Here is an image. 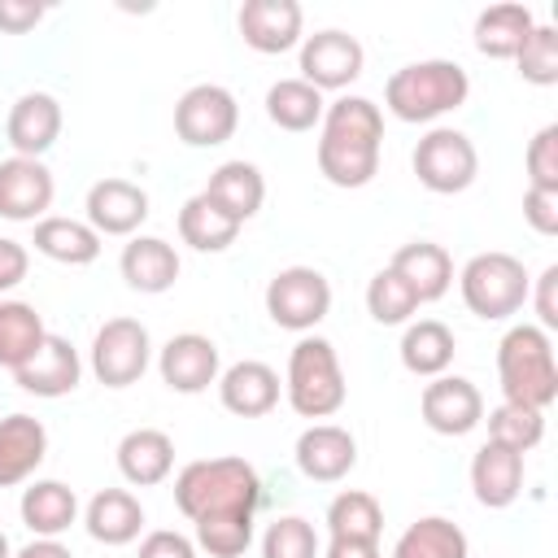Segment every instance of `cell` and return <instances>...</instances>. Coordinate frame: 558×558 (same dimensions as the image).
<instances>
[{
	"label": "cell",
	"mask_w": 558,
	"mask_h": 558,
	"mask_svg": "<svg viewBox=\"0 0 558 558\" xmlns=\"http://www.w3.org/2000/svg\"><path fill=\"white\" fill-rule=\"evenodd\" d=\"M122 279L135 292H166L179 279V253H174V244H166L157 235H135L122 248Z\"/></svg>",
	"instance_id": "26"
},
{
	"label": "cell",
	"mask_w": 558,
	"mask_h": 558,
	"mask_svg": "<svg viewBox=\"0 0 558 558\" xmlns=\"http://www.w3.org/2000/svg\"><path fill=\"white\" fill-rule=\"evenodd\" d=\"M78 375H83V362H78V349L65 336H44L35 357L13 371L17 388H26L35 397H65V392H74Z\"/></svg>",
	"instance_id": "16"
},
{
	"label": "cell",
	"mask_w": 558,
	"mask_h": 558,
	"mask_svg": "<svg viewBox=\"0 0 558 558\" xmlns=\"http://www.w3.org/2000/svg\"><path fill=\"white\" fill-rule=\"evenodd\" d=\"M392 558H466V532L440 514H427L397 536Z\"/></svg>",
	"instance_id": "34"
},
{
	"label": "cell",
	"mask_w": 558,
	"mask_h": 558,
	"mask_svg": "<svg viewBox=\"0 0 558 558\" xmlns=\"http://www.w3.org/2000/svg\"><path fill=\"white\" fill-rule=\"evenodd\" d=\"M39 17H44V4H35V0H0V31H9V35L31 31Z\"/></svg>",
	"instance_id": "45"
},
{
	"label": "cell",
	"mask_w": 558,
	"mask_h": 558,
	"mask_svg": "<svg viewBox=\"0 0 558 558\" xmlns=\"http://www.w3.org/2000/svg\"><path fill=\"white\" fill-rule=\"evenodd\" d=\"M471 92V78L458 61H414V65H401L388 87H384V105L401 118V122H432L449 109H458Z\"/></svg>",
	"instance_id": "4"
},
{
	"label": "cell",
	"mask_w": 558,
	"mask_h": 558,
	"mask_svg": "<svg viewBox=\"0 0 558 558\" xmlns=\"http://www.w3.org/2000/svg\"><path fill=\"white\" fill-rule=\"evenodd\" d=\"M218 397H222V405H227L231 414H240V418H262V414H270V410L279 405V375H275L266 362L244 357V362H235V366L222 371Z\"/></svg>",
	"instance_id": "19"
},
{
	"label": "cell",
	"mask_w": 558,
	"mask_h": 558,
	"mask_svg": "<svg viewBox=\"0 0 558 558\" xmlns=\"http://www.w3.org/2000/svg\"><path fill=\"white\" fill-rule=\"evenodd\" d=\"M366 310H371L375 323L397 327V323H405V318L418 310V296H414L410 283L388 266V270H379V275L366 283Z\"/></svg>",
	"instance_id": "38"
},
{
	"label": "cell",
	"mask_w": 558,
	"mask_h": 558,
	"mask_svg": "<svg viewBox=\"0 0 558 558\" xmlns=\"http://www.w3.org/2000/svg\"><path fill=\"white\" fill-rule=\"evenodd\" d=\"M327 527L340 541H379V532H384V506L371 493L349 488V493H340L327 506Z\"/></svg>",
	"instance_id": "36"
},
{
	"label": "cell",
	"mask_w": 558,
	"mask_h": 558,
	"mask_svg": "<svg viewBox=\"0 0 558 558\" xmlns=\"http://www.w3.org/2000/svg\"><path fill=\"white\" fill-rule=\"evenodd\" d=\"M262 501V480L244 458H201L174 480V506L196 523L209 514H253Z\"/></svg>",
	"instance_id": "2"
},
{
	"label": "cell",
	"mask_w": 558,
	"mask_h": 558,
	"mask_svg": "<svg viewBox=\"0 0 558 558\" xmlns=\"http://www.w3.org/2000/svg\"><path fill=\"white\" fill-rule=\"evenodd\" d=\"M327 558H379V545L375 541H340V536H331Z\"/></svg>",
	"instance_id": "48"
},
{
	"label": "cell",
	"mask_w": 558,
	"mask_h": 558,
	"mask_svg": "<svg viewBox=\"0 0 558 558\" xmlns=\"http://www.w3.org/2000/svg\"><path fill=\"white\" fill-rule=\"evenodd\" d=\"M523 218L532 222V231H541V235H558V192L527 187V192H523Z\"/></svg>",
	"instance_id": "43"
},
{
	"label": "cell",
	"mask_w": 558,
	"mask_h": 558,
	"mask_svg": "<svg viewBox=\"0 0 558 558\" xmlns=\"http://www.w3.org/2000/svg\"><path fill=\"white\" fill-rule=\"evenodd\" d=\"M26 270H31L26 248H22L17 240H0V292L17 288V283L26 279Z\"/></svg>",
	"instance_id": "46"
},
{
	"label": "cell",
	"mask_w": 558,
	"mask_h": 558,
	"mask_svg": "<svg viewBox=\"0 0 558 558\" xmlns=\"http://www.w3.org/2000/svg\"><path fill=\"white\" fill-rule=\"evenodd\" d=\"M153 344L140 318H109L92 340V371L105 388H126L148 371Z\"/></svg>",
	"instance_id": "10"
},
{
	"label": "cell",
	"mask_w": 558,
	"mask_h": 558,
	"mask_svg": "<svg viewBox=\"0 0 558 558\" xmlns=\"http://www.w3.org/2000/svg\"><path fill=\"white\" fill-rule=\"evenodd\" d=\"M48 453V432L31 414H9L0 418V488H13L39 471Z\"/></svg>",
	"instance_id": "20"
},
{
	"label": "cell",
	"mask_w": 558,
	"mask_h": 558,
	"mask_svg": "<svg viewBox=\"0 0 558 558\" xmlns=\"http://www.w3.org/2000/svg\"><path fill=\"white\" fill-rule=\"evenodd\" d=\"M179 235H183V244H192L196 253H222V248L235 244L240 222L227 218L205 192H196V196L179 209Z\"/></svg>",
	"instance_id": "31"
},
{
	"label": "cell",
	"mask_w": 558,
	"mask_h": 558,
	"mask_svg": "<svg viewBox=\"0 0 558 558\" xmlns=\"http://www.w3.org/2000/svg\"><path fill=\"white\" fill-rule=\"evenodd\" d=\"M423 423L440 436H466L480 418H484V397L471 379L462 375H436L427 388H423Z\"/></svg>",
	"instance_id": "11"
},
{
	"label": "cell",
	"mask_w": 558,
	"mask_h": 558,
	"mask_svg": "<svg viewBox=\"0 0 558 558\" xmlns=\"http://www.w3.org/2000/svg\"><path fill=\"white\" fill-rule=\"evenodd\" d=\"M148 218V192L131 179H100L87 192V227L96 235H131Z\"/></svg>",
	"instance_id": "14"
},
{
	"label": "cell",
	"mask_w": 558,
	"mask_h": 558,
	"mask_svg": "<svg viewBox=\"0 0 558 558\" xmlns=\"http://www.w3.org/2000/svg\"><path fill=\"white\" fill-rule=\"evenodd\" d=\"M174 466V440L157 427H135L118 440V471L135 488H153Z\"/></svg>",
	"instance_id": "23"
},
{
	"label": "cell",
	"mask_w": 558,
	"mask_h": 558,
	"mask_svg": "<svg viewBox=\"0 0 558 558\" xmlns=\"http://www.w3.org/2000/svg\"><path fill=\"white\" fill-rule=\"evenodd\" d=\"M35 248L61 266H87L100 257V235L78 218H39L35 222Z\"/></svg>",
	"instance_id": "30"
},
{
	"label": "cell",
	"mask_w": 558,
	"mask_h": 558,
	"mask_svg": "<svg viewBox=\"0 0 558 558\" xmlns=\"http://www.w3.org/2000/svg\"><path fill=\"white\" fill-rule=\"evenodd\" d=\"M353 462H357V440L336 423H314L296 436V466L318 484L344 480Z\"/></svg>",
	"instance_id": "17"
},
{
	"label": "cell",
	"mask_w": 558,
	"mask_h": 558,
	"mask_svg": "<svg viewBox=\"0 0 558 558\" xmlns=\"http://www.w3.org/2000/svg\"><path fill=\"white\" fill-rule=\"evenodd\" d=\"M532 9L527 4H493L475 17V48L484 57H497V61H510L519 52V44L532 35Z\"/></svg>",
	"instance_id": "29"
},
{
	"label": "cell",
	"mask_w": 558,
	"mask_h": 558,
	"mask_svg": "<svg viewBox=\"0 0 558 558\" xmlns=\"http://www.w3.org/2000/svg\"><path fill=\"white\" fill-rule=\"evenodd\" d=\"M240 35L257 52H288L301 39V4L296 0H244Z\"/></svg>",
	"instance_id": "18"
},
{
	"label": "cell",
	"mask_w": 558,
	"mask_h": 558,
	"mask_svg": "<svg viewBox=\"0 0 558 558\" xmlns=\"http://www.w3.org/2000/svg\"><path fill=\"white\" fill-rule=\"evenodd\" d=\"M379 140L384 113L366 96H344L323 109V140H318V170L336 187H362L379 170Z\"/></svg>",
	"instance_id": "1"
},
{
	"label": "cell",
	"mask_w": 558,
	"mask_h": 558,
	"mask_svg": "<svg viewBox=\"0 0 558 558\" xmlns=\"http://www.w3.org/2000/svg\"><path fill=\"white\" fill-rule=\"evenodd\" d=\"M331 310V283L314 266H288L266 283V314L288 331H310Z\"/></svg>",
	"instance_id": "7"
},
{
	"label": "cell",
	"mask_w": 558,
	"mask_h": 558,
	"mask_svg": "<svg viewBox=\"0 0 558 558\" xmlns=\"http://www.w3.org/2000/svg\"><path fill=\"white\" fill-rule=\"evenodd\" d=\"M527 187H545V192H558V126H541L527 144Z\"/></svg>",
	"instance_id": "42"
},
{
	"label": "cell",
	"mask_w": 558,
	"mask_h": 558,
	"mask_svg": "<svg viewBox=\"0 0 558 558\" xmlns=\"http://www.w3.org/2000/svg\"><path fill=\"white\" fill-rule=\"evenodd\" d=\"M140 558H196V545L183 532L161 527V532H148L140 541Z\"/></svg>",
	"instance_id": "44"
},
{
	"label": "cell",
	"mask_w": 558,
	"mask_h": 558,
	"mask_svg": "<svg viewBox=\"0 0 558 558\" xmlns=\"http://www.w3.org/2000/svg\"><path fill=\"white\" fill-rule=\"evenodd\" d=\"M514 61H519V74L527 83H536V87L558 83V31L554 26H532V35L519 44Z\"/></svg>",
	"instance_id": "40"
},
{
	"label": "cell",
	"mask_w": 558,
	"mask_h": 558,
	"mask_svg": "<svg viewBox=\"0 0 558 558\" xmlns=\"http://www.w3.org/2000/svg\"><path fill=\"white\" fill-rule=\"evenodd\" d=\"M497 379L510 405H527L545 414L558 397V362L549 336L532 323L510 327L497 344Z\"/></svg>",
	"instance_id": "3"
},
{
	"label": "cell",
	"mask_w": 558,
	"mask_h": 558,
	"mask_svg": "<svg viewBox=\"0 0 558 558\" xmlns=\"http://www.w3.org/2000/svg\"><path fill=\"white\" fill-rule=\"evenodd\" d=\"M205 196H209L227 218H235V222L244 227V222L262 209V201H266V179H262V170H257L253 161H222V166L209 174Z\"/></svg>",
	"instance_id": "24"
},
{
	"label": "cell",
	"mask_w": 558,
	"mask_h": 558,
	"mask_svg": "<svg viewBox=\"0 0 558 558\" xmlns=\"http://www.w3.org/2000/svg\"><path fill=\"white\" fill-rule=\"evenodd\" d=\"M262 558H318L314 523L301 514H283L262 536Z\"/></svg>",
	"instance_id": "41"
},
{
	"label": "cell",
	"mask_w": 558,
	"mask_h": 558,
	"mask_svg": "<svg viewBox=\"0 0 558 558\" xmlns=\"http://www.w3.org/2000/svg\"><path fill=\"white\" fill-rule=\"evenodd\" d=\"M558 266H545V275L536 279V314H541V331H554L558 327Z\"/></svg>",
	"instance_id": "47"
},
{
	"label": "cell",
	"mask_w": 558,
	"mask_h": 558,
	"mask_svg": "<svg viewBox=\"0 0 558 558\" xmlns=\"http://www.w3.org/2000/svg\"><path fill=\"white\" fill-rule=\"evenodd\" d=\"M44 318L35 314V305L26 301H0V366L17 371L35 357V349L44 344Z\"/></svg>",
	"instance_id": "33"
},
{
	"label": "cell",
	"mask_w": 558,
	"mask_h": 558,
	"mask_svg": "<svg viewBox=\"0 0 558 558\" xmlns=\"http://www.w3.org/2000/svg\"><path fill=\"white\" fill-rule=\"evenodd\" d=\"M196 545L209 558H240L253 545V514H209V519H196Z\"/></svg>",
	"instance_id": "39"
},
{
	"label": "cell",
	"mask_w": 558,
	"mask_h": 558,
	"mask_svg": "<svg viewBox=\"0 0 558 558\" xmlns=\"http://www.w3.org/2000/svg\"><path fill=\"white\" fill-rule=\"evenodd\" d=\"M0 558H13V549H9V536L0 532Z\"/></svg>",
	"instance_id": "50"
},
{
	"label": "cell",
	"mask_w": 558,
	"mask_h": 558,
	"mask_svg": "<svg viewBox=\"0 0 558 558\" xmlns=\"http://www.w3.org/2000/svg\"><path fill=\"white\" fill-rule=\"evenodd\" d=\"M449 362H453V331L445 323L423 318V323L405 327V336H401V366L410 375L436 379V375H445Z\"/></svg>",
	"instance_id": "32"
},
{
	"label": "cell",
	"mask_w": 558,
	"mask_h": 558,
	"mask_svg": "<svg viewBox=\"0 0 558 558\" xmlns=\"http://www.w3.org/2000/svg\"><path fill=\"white\" fill-rule=\"evenodd\" d=\"M61 135V105L48 92H26L9 109V144L17 157H44Z\"/></svg>",
	"instance_id": "21"
},
{
	"label": "cell",
	"mask_w": 558,
	"mask_h": 558,
	"mask_svg": "<svg viewBox=\"0 0 558 558\" xmlns=\"http://www.w3.org/2000/svg\"><path fill=\"white\" fill-rule=\"evenodd\" d=\"M392 270L410 283V292L418 296V305H423V301H440V296L449 292V283H453V262H449V253H445L440 244H432V240L401 244L397 257H392Z\"/></svg>",
	"instance_id": "25"
},
{
	"label": "cell",
	"mask_w": 558,
	"mask_h": 558,
	"mask_svg": "<svg viewBox=\"0 0 558 558\" xmlns=\"http://www.w3.org/2000/svg\"><path fill=\"white\" fill-rule=\"evenodd\" d=\"M235 122H240V105L218 83H196L174 105V131L192 148H218V144H227L235 135Z\"/></svg>",
	"instance_id": "9"
},
{
	"label": "cell",
	"mask_w": 558,
	"mask_h": 558,
	"mask_svg": "<svg viewBox=\"0 0 558 558\" xmlns=\"http://www.w3.org/2000/svg\"><path fill=\"white\" fill-rule=\"evenodd\" d=\"M362 74V44L344 31H318L301 44V78L318 92L349 87Z\"/></svg>",
	"instance_id": "12"
},
{
	"label": "cell",
	"mask_w": 558,
	"mask_h": 558,
	"mask_svg": "<svg viewBox=\"0 0 558 558\" xmlns=\"http://www.w3.org/2000/svg\"><path fill=\"white\" fill-rule=\"evenodd\" d=\"M541 436H545V414H541V410L501 401V405L488 414V440H493V445H506V449H514V453H527V449L541 445Z\"/></svg>",
	"instance_id": "37"
},
{
	"label": "cell",
	"mask_w": 558,
	"mask_h": 558,
	"mask_svg": "<svg viewBox=\"0 0 558 558\" xmlns=\"http://www.w3.org/2000/svg\"><path fill=\"white\" fill-rule=\"evenodd\" d=\"M161 379L174 388V392H205L214 379H218V344L201 331H183V336H170L161 357Z\"/></svg>",
	"instance_id": "15"
},
{
	"label": "cell",
	"mask_w": 558,
	"mask_h": 558,
	"mask_svg": "<svg viewBox=\"0 0 558 558\" xmlns=\"http://www.w3.org/2000/svg\"><path fill=\"white\" fill-rule=\"evenodd\" d=\"M288 401L301 418H327L344 405V371L331 340L305 336L288 357Z\"/></svg>",
	"instance_id": "5"
},
{
	"label": "cell",
	"mask_w": 558,
	"mask_h": 558,
	"mask_svg": "<svg viewBox=\"0 0 558 558\" xmlns=\"http://www.w3.org/2000/svg\"><path fill=\"white\" fill-rule=\"evenodd\" d=\"M471 488H475L480 506L506 510L523 488V453L493 445V440L480 445V453L471 458Z\"/></svg>",
	"instance_id": "22"
},
{
	"label": "cell",
	"mask_w": 558,
	"mask_h": 558,
	"mask_svg": "<svg viewBox=\"0 0 558 558\" xmlns=\"http://www.w3.org/2000/svg\"><path fill=\"white\" fill-rule=\"evenodd\" d=\"M323 92L310 87L305 78H279L270 92H266V113L275 126L283 131H310L318 118H323Z\"/></svg>",
	"instance_id": "35"
},
{
	"label": "cell",
	"mask_w": 558,
	"mask_h": 558,
	"mask_svg": "<svg viewBox=\"0 0 558 558\" xmlns=\"http://www.w3.org/2000/svg\"><path fill=\"white\" fill-rule=\"evenodd\" d=\"M52 170L39 157H9L0 161V218L35 222L52 205Z\"/></svg>",
	"instance_id": "13"
},
{
	"label": "cell",
	"mask_w": 558,
	"mask_h": 558,
	"mask_svg": "<svg viewBox=\"0 0 558 558\" xmlns=\"http://www.w3.org/2000/svg\"><path fill=\"white\" fill-rule=\"evenodd\" d=\"M475 170H480V157H475V144L453 131V126H436L418 140L414 148V174L427 192H440V196H453L462 187L475 183Z\"/></svg>",
	"instance_id": "8"
},
{
	"label": "cell",
	"mask_w": 558,
	"mask_h": 558,
	"mask_svg": "<svg viewBox=\"0 0 558 558\" xmlns=\"http://www.w3.org/2000/svg\"><path fill=\"white\" fill-rule=\"evenodd\" d=\"M13 558H74V554H70V549H65L61 541H48V536H35V541H31L26 549H17Z\"/></svg>",
	"instance_id": "49"
},
{
	"label": "cell",
	"mask_w": 558,
	"mask_h": 558,
	"mask_svg": "<svg viewBox=\"0 0 558 558\" xmlns=\"http://www.w3.org/2000/svg\"><path fill=\"white\" fill-rule=\"evenodd\" d=\"M458 283H462L466 310L475 318H484V323H497V318L519 314L523 301H527V288H532L523 262L510 257V253H475L462 266V279Z\"/></svg>",
	"instance_id": "6"
},
{
	"label": "cell",
	"mask_w": 558,
	"mask_h": 558,
	"mask_svg": "<svg viewBox=\"0 0 558 558\" xmlns=\"http://www.w3.org/2000/svg\"><path fill=\"white\" fill-rule=\"evenodd\" d=\"M87 532L100 545H131L144 527V506L126 488H105L87 501Z\"/></svg>",
	"instance_id": "28"
},
{
	"label": "cell",
	"mask_w": 558,
	"mask_h": 558,
	"mask_svg": "<svg viewBox=\"0 0 558 558\" xmlns=\"http://www.w3.org/2000/svg\"><path fill=\"white\" fill-rule=\"evenodd\" d=\"M22 523L35 532V536H48L57 541L74 519H78V497L74 488H65L61 480H35L26 493H22Z\"/></svg>",
	"instance_id": "27"
}]
</instances>
